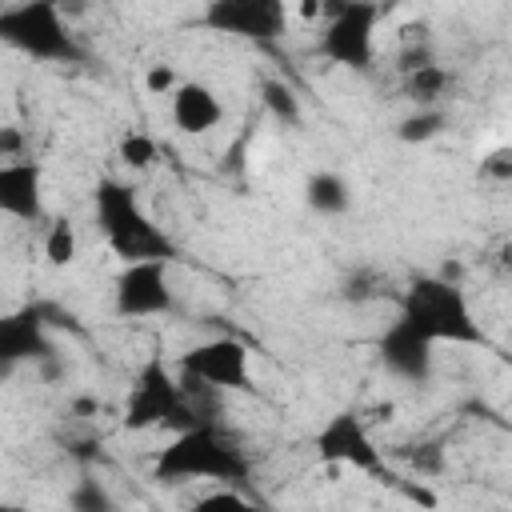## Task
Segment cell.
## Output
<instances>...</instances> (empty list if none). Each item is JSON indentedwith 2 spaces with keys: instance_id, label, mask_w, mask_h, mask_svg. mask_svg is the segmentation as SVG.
I'll return each mask as SVG.
<instances>
[{
  "instance_id": "cell-9",
  "label": "cell",
  "mask_w": 512,
  "mask_h": 512,
  "mask_svg": "<svg viewBox=\"0 0 512 512\" xmlns=\"http://www.w3.org/2000/svg\"><path fill=\"white\" fill-rule=\"evenodd\" d=\"M180 376H192L212 392H252L248 344L236 336H212L180 356Z\"/></svg>"
},
{
  "instance_id": "cell-20",
  "label": "cell",
  "mask_w": 512,
  "mask_h": 512,
  "mask_svg": "<svg viewBox=\"0 0 512 512\" xmlns=\"http://www.w3.org/2000/svg\"><path fill=\"white\" fill-rule=\"evenodd\" d=\"M68 504H72V508H80V512H104V508H112V496H108L96 480H84V484L68 496Z\"/></svg>"
},
{
  "instance_id": "cell-15",
  "label": "cell",
  "mask_w": 512,
  "mask_h": 512,
  "mask_svg": "<svg viewBox=\"0 0 512 512\" xmlns=\"http://www.w3.org/2000/svg\"><path fill=\"white\" fill-rule=\"evenodd\" d=\"M404 76V96L416 104V108H432V104H444L448 92H452V72L440 68L436 60L432 64H420L412 72H400Z\"/></svg>"
},
{
  "instance_id": "cell-7",
  "label": "cell",
  "mask_w": 512,
  "mask_h": 512,
  "mask_svg": "<svg viewBox=\"0 0 512 512\" xmlns=\"http://www.w3.org/2000/svg\"><path fill=\"white\" fill-rule=\"evenodd\" d=\"M196 24L216 36L272 44L288 32V0H204Z\"/></svg>"
},
{
  "instance_id": "cell-19",
  "label": "cell",
  "mask_w": 512,
  "mask_h": 512,
  "mask_svg": "<svg viewBox=\"0 0 512 512\" xmlns=\"http://www.w3.org/2000/svg\"><path fill=\"white\" fill-rule=\"evenodd\" d=\"M116 160L124 168H132V172H144V168L156 164V140L148 132H140V128H128L120 136V144H116Z\"/></svg>"
},
{
  "instance_id": "cell-22",
  "label": "cell",
  "mask_w": 512,
  "mask_h": 512,
  "mask_svg": "<svg viewBox=\"0 0 512 512\" xmlns=\"http://www.w3.org/2000/svg\"><path fill=\"white\" fill-rule=\"evenodd\" d=\"M480 176H488V180H512V148H496V152H488L484 160H480Z\"/></svg>"
},
{
  "instance_id": "cell-18",
  "label": "cell",
  "mask_w": 512,
  "mask_h": 512,
  "mask_svg": "<svg viewBox=\"0 0 512 512\" xmlns=\"http://www.w3.org/2000/svg\"><path fill=\"white\" fill-rule=\"evenodd\" d=\"M260 104L288 128H300L304 124V108H300V96L284 84V80H264L260 84Z\"/></svg>"
},
{
  "instance_id": "cell-26",
  "label": "cell",
  "mask_w": 512,
  "mask_h": 512,
  "mask_svg": "<svg viewBox=\"0 0 512 512\" xmlns=\"http://www.w3.org/2000/svg\"><path fill=\"white\" fill-rule=\"evenodd\" d=\"M296 12H300V20H320L324 16V0H296Z\"/></svg>"
},
{
  "instance_id": "cell-14",
  "label": "cell",
  "mask_w": 512,
  "mask_h": 512,
  "mask_svg": "<svg viewBox=\"0 0 512 512\" xmlns=\"http://www.w3.org/2000/svg\"><path fill=\"white\" fill-rule=\"evenodd\" d=\"M304 204L316 212V216H344L348 208H352V184L340 176V172H332V168H320V172H312L308 180H304Z\"/></svg>"
},
{
  "instance_id": "cell-4",
  "label": "cell",
  "mask_w": 512,
  "mask_h": 512,
  "mask_svg": "<svg viewBox=\"0 0 512 512\" xmlns=\"http://www.w3.org/2000/svg\"><path fill=\"white\" fill-rule=\"evenodd\" d=\"M0 44L40 64H84L88 48L76 40L60 0H12L0 8Z\"/></svg>"
},
{
  "instance_id": "cell-16",
  "label": "cell",
  "mask_w": 512,
  "mask_h": 512,
  "mask_svg": "<svg viewBox=\"0 0 512 512\" xmlns=\"http://www.w3.org/2000/svg\"><path fill=\"white\" fill-rule=\"evenodd\" d=\"M80 256V236H76V224L68 216H56L48 228H44V260L52 268H72Z\"/></svg>"
},
{
  "instance_id": "cell-8",
  "label": "cell",
  "mask_w": 512,
  "mask_h": 512,
  "mask_svg": "<svg viewBox=\"0 0 512 512\" xmlns=\"http://www.w3.org/2000/svg\"><path fill=\"white\" fill-rule=\"evenodd\" d=\"M168 264L172 260H128L112 280V312L120 320H148L176 312Z\"/></svg>"
},
{
  "instance_id": "cell-10",
  "label": "cell",
  "mask_w": 512,
  "mask_h": 512,
  "mask_svg": "<svg viewBox=\"0 0 512 512\" xmlns=\"http://www.w3.org/2000/svg\"><path fill=\"white\" fill-rule=\"evenodd\" d=\"M56 356V340L48 332V308L24 304L0 316V380L20 364H44Z\"/></svg>"
},
{
  "instance_id": "cell-23",
  "label": "cell",
  "mask_w": 512,
  "mask_h": 512,
  "mask_svg": "<svg viewBox=\"0 0 512 512\" xmlns=\"http://www.w3.org/2000/svg\"><path fill=\"white\" fill-rule=\"evenodd\" d=\"M408 460H412V468H416V472H428V476L444 472V456H440V448H436V444H420L416 452H408Z\"/></svg>"
},
{
  "instance_id": "cell-3",
  "label": "cell",
  "mask_w": 512,
  "mask_h": 512,
  "mask_svg": "<svg viewBox=\"0 0 512 512\" xmlns=\"http://www.w3.org/2000/svg\"><path fill=\"white\" fill-rule=\"evenodd\" d=\"M416 332H424L432 344H488L484 324L476 320L460 280H448L440 272L416 276L400 292V312Z\"/></svg>"
},
{
  "instance_id": "cell-24",
  "label": "cell",
  "mask_w": 512,
  "mask_h": 512,
  "mask_svg": "<svg viewBox=\"0 0 512 512\" xmlns=\"http://www.w3.org/2000/svg\"><path fill=\"white\" fill-rule=\"evenodd\" d=\"M196 508H200V512H212V508H248V500H244V496H236V492H228V484H224L220 492H212V496L196 500Z\"/></svg>"
},
{
  "instance_id": "cell-25",
  "label": "cell",
  "mask_w": 512,
  "mask_h": 512,
  "mask_svg": "<svg viewBox=\"0 0 512 512\" xmlns=\"http://www.w3.org/2000/svg\"><path fill=\"white\" fill-rule=\"evenodd\" d=\"M24 156V132L20 128H0V160Z\"/></svg>"
},
{
  "instance_id": "cell-21",
  "label": "cell",
  "mask_w": 512,
  "mask_h": 512,
  "mask_svg": "<svg viewBox=\"0 0 512 512\" xmlns=\"http://www.w3.org/2000/svg\"><path fill=\"white\" fill-rule=\"evenodd\" d=\"M176 84H180V76H176L172 64H152V68L144 72V92H148V96H168Z\"/></svg>"
},
{
  "instance_id": "cell-13",
  "label": "cell",
  "mask_w": 512,
  "mask_h": 512,
  "mask_svg": "<svg viewBox=\"0 0 512 512\" xmlns=\"http://www.w3.org/2000/svg\"><path fill=\"white\" fill-rule=\"evenodd\" d=\"M168 112H172V124L184 132V136H204L212 128H220L224 120V100L212 84L204 80H180L172 92H168Z\"/></svg>"
},
{
  "instance_id": "cell-11",
  "label": "cell",
  "mask_w": 512,
  "mask_h": 512,
  "mask_svg": "<svg viewBox=\"0 0 512 512\" xmlns=\"http://www.w3.org/2000/svg\"><path fill=\"white\" fill-rule=\"evenodd\" d=\"M376 356H380L384 372L396 376V380H404V384H428L432 380V368H436V344L424 332H416L404 316H396L380 332Z\"/></svg>"
},
{
  "instance_id": "cell-2",
  "label": "cell",
  "mask_w": 512,
  "mask_h": 512,
  "mask_svg": "<svg viewBox=\"0 0 512 512\" xmlns=\"http://www.w3.org/2000/svg\"><path fill=\"white\" fill-rule=\"evenodd\" d=\"M92 216H96V228L104 232L112 256H120V264H128V260H172L176 256L172 236L148 216L136 188L124 184L120 176H100L96 180Z\"/></svg>"
},
{
  "instance_id": "cell-5",
  "label": "cell",
  "mask_w": 512,
  "mask_h": 512,
  "mask_svg": "<svg viewBox=\"0 0 512 512\" xmlns=\"http://www.w3.org/2000/svg\"><path fill=\"white\" fill-rule=\"evenodd\" d=\"M384 8L376 0H340V4H324V28L316 36V56L336 64V68H352V72H368L376 60V28H380Z\"/></svg>"
},
{
  "instance_id": "cell-12",
  "label": "cell",
  "mask_w": 512,
  "mask_h": 512,
  "mask_svg": "<svg viewBox=\"0 0 512 512\" xmlns=\"http://www.w3.org/2000/svg\"><path fill=\"white\" fill-rule=\"evenodd\" d=\"M0 216L20 224L44 220V164L16 156L0 164Z\"/></svg>"
},
{
  "instance_id": "cell-17",
  "label": "cell",
  "mask_w": 512,
  "mask_h": 512,
  "mask_svg": "<svg viewBox=\"0 0 512 512\" xmlns=\"http://www.w3.org/2000/svg\"><path fill=\"white\" fill-rule=\"evenodd\" d=\"M444 128H448V112H444V104H432V108L408 112V116L396 124V136H400L404 144H428V140H436Z\"/></svg>"
},
{
  "instance_id": "cell-6",
  "label": "cell",
  "mask_w": 512,
  "mask_h": 512,
  "mask_svg": "<svg viewBox=\"0 0 512 512\" xmlns=\"http://www.w3.org/2000/svg\"><path fill=\"white\" fill-rule=\"evenodd\" d=\"M316 456L332 468H352V472H364V476H388V460H384V448L372 440L368 424L360 412L352 408H340L332 412L320 428H316Z\"/></svg>"
},
{
  "instance_id": "cell-1",
  "label": "cell",
  "mask_w": 512,
  "mask_h": 512,
  "mask_svg": "<svg viewBox=\"0 0 512 512\" xmlns=\"http://www.w3.org/2000/svg\"><path fill=\"white\" fill-rule=\"evenodd\" d=\"M252 472L244 448L216 424V420H196L188 428H176L172 440L156 452L152 476L168 484L184 480H212V484H244Z\"/></svg>"
}]
</instances>
